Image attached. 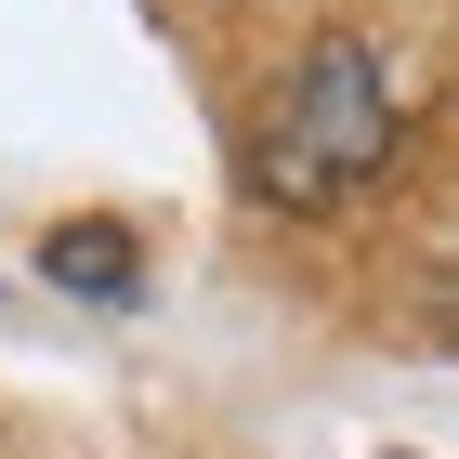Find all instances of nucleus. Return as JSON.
<instances>
[{"mask_svg": "<svg viewBox=\"0 0 459 459\" xmlns=\"http://www.w3.org/2000/svg\"><path fill=\"white\" fill-rule=\"evenodd\" d=\"M53 276H66V289H106V302H132V276H144V263H132V237H92V223H66V237H53Z\"/></svg>", "mask_w": 459, "mask_h": 459, "instance_id": "2", "label": "nucleus"}, {"mask_svg": "<svg viewBox=\"0 0 459 459\" xmlns=\"http://www.w3.org/2000/svg\"><path fill=\"white\" fill-rule=\"evenodd\" d=\"M407 144V79L381 39H316L249 118V197L263 211H342Z\"/></svg>", "mask_w": 459, "mask_h": 459, "instance_id": "1", "label": "nucleus"}]
</instances>
